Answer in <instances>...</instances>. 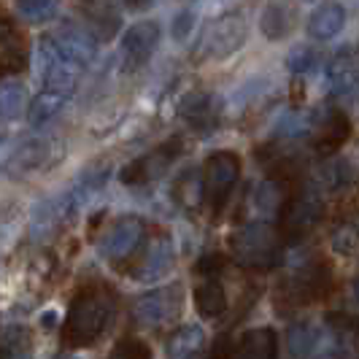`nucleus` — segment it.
Returning a JSON list of instances; mask_svg holds the SVG:
<instances>
[{"label": "nucleus", "instance_id": "1", "mask_svg": "<svg viewBox=\"0 0 359 359\" xmlns=\"http://www.w3.org/2000/svg\"><path fill=\"white\" fill-rule=\"evenodd\" d=\"M116 316V294L106 284H87L76 292L62 324V343L68 348L95 346Z\"/></svg>", "mask_w": 359, "mask_h": 359}, {"label": "nucleus", "instance_id": "2", "mask_svg": "<svg viewBox=\"0 0 359 359\" xmlns=\"http://www.w3.org/2000/svg\"><path fill=\"white\" fill-rule=\"evenodd\" d=\"M230 257L254 273L278 268L284 262V235L268 222H249L230 235Z\"/></svg>", "mask_w": 359, "mask_h": 359}, {"label": "nucleus", "instance_id": "3", "mask_svg": "<svg viewBox=\"0 0 359 359\" xmlns=\"http://www.w3.org/2000/svg\"><path fill=\"white\" fill-rule=\"evenodd\" d=\"M249 38V22L241 11H227L222 17L211 19L203 30L195 43V60L198 62H219V60H227L243 49Z\"/></svg>", "mask_w": 359, "mask_h": 359}, {"label": "nucleus", "instance_id": "4", "mask_svg": "<svg viewBox=\"0 0 359 359\" xmlns=\"http://www.w3.org/2000/svg\"><path fill=\"white\" fill-rule=\"evenodd\" d=\"M200 176H203V203L211 208V214L219 216L241 179V157L235 151L219 149L208 154Z\"/></svg>", "mask_w": 359, "mask_h": 359}, {"label": "nucleus", "instance_id": "5", "mask_svg": "<svg viewBox=\"0 0 359 359\" xmlns=\"http://www.w3.org/2000/svg\"><path fill=\"white\" fill-rule=\"evenodd\" d=\"M324 216V192L316 184H306L297 192H292L284 205V211L278 214V233L289 241H300L306 238Z\"/></svg>", "mask_w": 359, "mask_h": 359}, {"label": "nucleus", "instance_id": "6", "mask_svg": "<svg viewBox=\"0 0 359 359\" xmlns=\"http://www.w3.org/2000/svg\"><path fill=\"white\" fill-rule=\"evenodd\" d=\"M146 238V222L141 216H119L111 227H108L106 238L100 243V254L108 265L114 268H125L133 262V257L138 254L141 243Z\"/></svg>", "mask_w": 359, "mask_h": 359}, {"label": "nucleus", "instance_id": "7", "mask_svg": "<svg viewBox=\"0 0 359 359\" xmlns=\"http://www.w3.org/2000/svg\"><path fill=\"white\" fill-rule=\"evenodd\" d=\"M176 265V243L168 233H154L151 238H144L138 254L127 265V273L144 284L160 281Z\"/></svg>", "mask_w": 359, "mask_h": 359}, {"label": "nucleus", "instance_id": "8", "mask_svg": "<svg viewBox=\"0 0 359 359\" xmlns=\"http://www.w3.org/2000/svg\"><path fill=\"white\" fill-rule=\"evenodd\" d=\"M287 341L294 359H335L343 348L341 332L316 322H294Z\"/></svg>", "mask_w": 359, "mask_h": 359}, {"label": "nucleus", "instance_id": "9", "mask_svg": "<svg viewBox=\"0 0 359 359\" xmlns=\"http://www.w3.org/2000/svg\"><path fill=\"white\" fill-rule=\"evenodd\" d=\"M38 68H41L43 90L62 92V95H73L79 73L84 71L60 49V43L52 36H43L38 43Z\"/></svg>", "mask_w": 359, "mask_h": 359}, {"label": "nucleus", "instance_id": "10", "mask_svg": "<svg viewBox=\"0 0 359 359\" xmlns=\"http://www.w3.org/2000/svg\"><path fill=\"white\" fill-rule=\"evenodd\" d=\"M330 287V268L324 262H308L289 273L278 287V300L292 308H303L319 300Z\"/></svg>", "mask_w": 359, "mask_h": 359}, {"label": "nucleus", "instance_id": "11", "mask_svg": "<svg viewBox=\"0 0 359 359\" xmlns=\"http://www.w3.org/2000/svg\"><path fill=\"white\" fill-rule=\"evenodd\" d=\"M181 306H184L181 284H168V287L138 294L133 303V319L141 327H162L179 316Z\"/></svg>", "mask_w": 359, "mask_h": 359}, {"label": "nucleus", "instance_id": "12", "mask_svg": "<svg viewBox=\"0 0 359 359\" xmlns=\"http://www.w3.org/2000/svg\"><path fill=\"white\" fill-rule=\"evenodd\" d=\"M181 151H184L181 138H170L165 144L154 146L151 151H146L144 157H138V160H133L130 165H125L122 173H119V179L127 187H146L151 181H160L168 173V168L181 157Z\"/></svg>", "mask_w": 359, "mask_h": 359}, {"label": "nucleus", "instance_id": "13", "mask_svg": "<svg viewBox=\"0 0 359 359\" xmlns=\"http://www.w3.org/2000/svg\"><path fill=\"white\" fill-rule=\"evenodd\" d=\"M219 273H222V257L203 259V265L198 268V281L192 289V300H195V308H198L203 319H219L230 308L227 289L222 284Z\"/></svg>", "mask_w": 359, "mask_h": 359}, {"label": "nucleus", "instance_id": "14", "mask_svg": "<svg viewBox=\"0 0 359 359\" xmlns=\"http://www.w3.org/2000/svg\"><path fill=\"white\" fill-rule=\"evenodd\" d=\"M162 27L157 19H141L135 25H130L122 38H119V57H122V68L127 73L138 71L149 62V57L160 46Z\"/></svg>", "mask_w": 359, "mask_h": 359}, {"label": "nucleus", "instance_id": "15", "mask_svg": "<svg viewBox=\"0 0 359 359\" xmlns=\"http://www.w3.org/2000/svg\"><path fill=\"white\" fill-rule=\"evenodd\" d=\"M348 135H351V122L341 108L322 106L313 111V127H311L308 141L316 154H322V157L335 154L348 141Z\"/></svg>", "mask_w": 359, "mask_h": 359}, {"label": "nucleus", "instance_id": "16", "mask_svg": "<svg viewBox=\"0 0 359 359\" xmlns=\"http://www.w3.org/2000/svg\"><path fill=\"white\" fill-rule=\"evenodd\" d=\"M289 176H281V173H273L270 179L259 181L254 187V192L249 195V216L252 222H270L273 216H278L284 211L289 200Z\"/></svg>", "mask_w": 359, "mask_h": 359}, {"label": "nucleus", "instance_id": "17", "mask_svg": "<svg viewBox=\"0 0 359 359\" xmlns=\"http://www.w3.org/2000/svg\"><path fill=\"white\" fill-rule=\"evenodd\" d=\"M27 68V38L14 19L0 8V76H11Z\"/></svg>", "mask_w": 359, "mask_h": 359}, {"label": "nucleus", "instance_id": "18", "mask_svg": "<svg viewBox=\"0 0 359 359\" xmlns=\"http://www.w3.org/2000/svg\"><path fill=\"white\" fill-rule=\"evenodd\" d=\"M297 6L294 0H268L259 14V30L268 41H284L297 27Z\"/></svg>", "mask_w": 359, "mask_h": 359}, {"label": "nucleus", "instance_id": "19", "mask_svg": "<svg viewBox=\"0 0 359 359\" xmlns=\"http://www.w3.org/2000/svg\"><path fill=\"white\" fill-rule=\"evenodd\" d=\"M278 338L270 327H254L243 332L238 343L227 351V359H276Z\"/></svg>", "mask_w": 359, "mask_h": 359}, {"label": "nucleus", "instance_id": "20", "mask_svg": "<svg viewBox=\"0 0 359 359\" xmlns=\"http://www.w3.org/2000/svg\"><path fill=\"white\" fill-rule=\"evenodd\" d=\"M52 38L60 43V49L71 57L76 65L87 68L95 54H97V38L92 36L90 30L76 27V25H62L57 33H52Z\"/></svg>", "mask_w": 359, "mask_h": 359}, {"label": "nucleus", "instance_id": "21", "mask_svg": "<svg viewBox=\"0 0 359 359\" xmlns=\"http://www.w3.org/2000/svg\"><path fill=\"white\" fill-rule=\"evenodd\" d=\"M179 114L187 119V125L208 133L219 119V100L211 92H189L179 106Z\"/></svg>", "mask_w": 359, "mask_h": 359}, {"label": "nucleus", "instance_id": "22", "mask_svg": "<svg viewBox=\"0 0 359 359\" xmlns=\"http://www.w3.org/2000/svg\"><path fill=\"white\" fill-rule=\"evenodd\" d=\"M346 27V6L338 3V0H330V3H322L311 17H308V36L313 41H330L335 38Z\"/></svg>", "mask_w": 359, "mask_h": 359}, {"label": "nucleus", "instance_id": "23", "mask_svg": "<svg viewBox=\"0 0 359 359\" xmlns=\"http://www.w3.org/2000/svg\"><path fill=\"white\" fill-rule=\"evenodd\" d=\"M205 346V332L200 324H181L165 341L168 359H195Z\"/></svg>", "mask_w": 359, "mask_h": 359}, {"label": "nucleus", "instance_id": "24", "mask_svg": "<svg viewBox=\"0 0 359 359\" xmlns=\"http://www.w3.org/2000/svg\"><path fill=\"white\" fill-rule=\"evenodd\" d=\"M54 160V144L46 138L38 141H27L17 149V154L11 157V168L17 173H33L41 168H49V162Z\"/></svg>", "mask_w": 359, "mask_h": 359}, {"label": "nucleus", "instance_id": "25", "mask_svg": "<svg viewBox=\"0 0 359 359\" xmlns=\"http://www.w3.org/2000/svg\"><path fill=\"white\" fill-rule=\"evenodd\" d=\"M327 81H330L332 95L354 97L357 95V57H348V54L335 57L327 68Z\"/></svg>", "mask_w": 359, "mask_h": 359}, {"label": "nucleus", "instance_id": "26", "mask_svg": "<svg viewBox=\"0 0 359 359\" xmlns=\"http://www.w3.org/2000/svg\"><path fill=\"white\" fill-rule=\"evenodd\" d=\"M311 127H313V111L289 108L276 119L273 135L281 138V141H306L311 135Z\"/></svg>", "mask_w": 359, "mask_h": 359}, {"label": "nucleus", "instance_id": "27", "mask_svg": "<svg viewBox=\"0 0 359 359\" xmlns=\"http://www.w3.org/2000/svg\"><path fill=\"white\" fill-rule=\"evenodd\" d=\"M330 246L341 257H357L359 254V208L354 214H346L330 233Z\"/></svg>", "mask_w": 359, "mask_h": 359}, {"label": "nucleus", "instance_id": "28", "mask_svg": "<svg viewBox=\"0 0 359 359\" xmlns=\"http://www.w3.org/2000/svg\"><path fill=\"white\" fill-rule=\"evenodd\" d=\"M68 97H71V95H62V92H54V90L38 92L36 97L30 100V106H27V122L33 127H41V125H46V122H52L54 116L65 108Z\"/></svg>", "mask_w": 359, "mask_h": 359}, {"label": "nucleus", "instance_id": "29", "mask_svg": "<svg viewBox=\"0 0 359 359\" xmlns=\"http://www.w3.org/2000/svg\"><path fill=\"white\" fill-rule=\"evenodd\" d=\"M30 97H27V87L22 81H3L0 84V116L3 119H19L22 114H27Z\"/></svg>", "mask_w": 359, "mask_h": 359}, {"label": "nucleus", "instance_id": "30", "mask_svg": "<svg viewBox=\"0 0 359 359\" xmlns=\"http://www.w3.org/2000/svg\"><path fill=\"white\" fill-rule=\"evenodd\" d=\"M33 346H30V332L25 327H11L0 335V359H30Z\"/></svg>", "mask_w": 359, "mask_h": 359}, {"label": "nucleus", "instance_id": "31", "mask_svg": "<svg viewBox=\"0 0 359 359\" xmlns=\"http://www.w3.org/2000/svg\"><path fill=\"white\" fill-rule=\"evenodd\" d=\"M351 179H354L351 165H348L346 160H338V162L324 165L322 170L316 173V179L311 181V184H316L324 195H327V192H338V189H343Z\"/></svg>", "mask_w": 359, "mask_h": 359}, {"label": "nucleus", "instance_id": "32", "mask_svg": "<svg viewBox=\"0 0 359 359\" xmlns=\"http://www.w3.org/2000/svg\"><path fill=\"white\" fill-rule=\"evenodd\" d=\"M173 198L179 200L181 208H198L203 203V176L198 170H189L184 173L176 187H173Z\"/></svg>", "mask_w": 359, "mask_h": 359}, {"label": "nucleus", "instance_id": "33", "mask_svg": "<svg viewBox=\"0 0 359 359\" xmlns=\"http://www.w3.org/2000/svg\"><path fill=\"white\" fill-rule=\"evenodd\" d=\"M17 11L25 22H30V25H43V22H49V19L57 17L60 0H19Z\"/></svg>", "mask_w": 359, "mask_h": 359}, {"label": "nucleus", "instance_id": "34", "mask_svg": "<svg viewBox=\"0 0 359 359\" xmlns=\"http://www.w3.org/2000/svg\"><path fill=\"white\" fill-rule=\"evenodd\" d=\"M319 62H322V54L316 52V49H311V46H306V43L294 46L287 57V68H289V73H294V76H306V73L316 71Z\"/></svg>", "mask_w": 359, "mask_h": 359}, {"label": "nucleus", "instance_id": "35", "mask_svg": "<svg viewBox=\"0 0 359 359\" xmlns=\"http://www.w3.org/2000/svg\"><path fill=\"white\" fill-rule=\"evenodd\" d=\"M108 359H151V346L141 338H125L114 346Z\"/></svg>", "mask_w": 359, "mask_h": 359}, {"label": "nucleus", "instance_id": "36", "mask_svg": "<svg viewBox=\"0 0 359 359\" xmlns=\"http://www.w3.org/2000/svg\"><path fill=\"white\" fill-rule=\"evenodd\" d=\"M195 22H198V14H195V8H181L176 19H173V27H170V33L176 41H184L187 36H192V30H195Z\"/></svg>", "mask_w": 359, "mask_h": 359}, {"label": "nucleus", "instance_id": "37", "mask_svg": "<svg viewBox=\"0 0 359 359\" xmlns=\"http://www.w3.org/2000/svg\"><path fill=\"white\" fill-rule=\"evenodd\" d=\"M54 359H81L79 354H57Z\"/></svg>", "mask_w": 359, "mask_h": 359}, {"label": "nucleus", "instance_id": "38", "mask_svg": "<svg viewBox=\"0 0 359 359\" xmlns=\"http://www.w3.org/2000/svg\"><path fill=\"white\" fill-rule=\"evenodd\" d=\"M354 297H357V303H359V278H357V284H354Z\"/></svg>", "mask_w": 359, "mask_h": 359}, {"label": "nucleus", "instance_id": "39", "mask_svg": "<svg viewBox=\"0 0 359 359\" xmlns=\"http://www.w3.org/2000/svg\"><path fill=\"white\" fill-rule=\"evenodd\" d=\"M354 97H359V60H357V95Z\"/></svg>", "mask_w": 359, "mask_h": 359}, {"label": "nucleus", "instance_id": "40", "mask_svg": "<svg viewBox=\"0 0 359 359\" xmlns=\"http://www.w3.org/2000/svg\"><path fill=\"white\" fill-rule=\"evenodd\" d=\"M127 6H138V3H141V0H125Z\"/></svg>", "mask_w": 359, "mask_h": 359}, {"label": "nucleus", "instance_id": "41", "mask_svg": "<svg viewBox=\"0 0 359 359\" xmlns=\"http://www.w3.org/2000/svg\"><path fill=\"white\" fill-rule=\"evenodd\" d=\"M203 3H224V0H203Z\"/></svg>", "mask_w": 359, "mask_h": 359}, {"label": "nucleus", "instance_id": "42", "mask_svg": "<svg viewBox=\"0 0 359 359\" xmlns=\"http://www.w3.org/2000/svg\"><path fill=\"white\" fill-rule=\"evenodd\" d=\"M303 3H313V0H303Z\"/></svg>", "mask_w": 359, "mask_h": 359}]
</instances>
